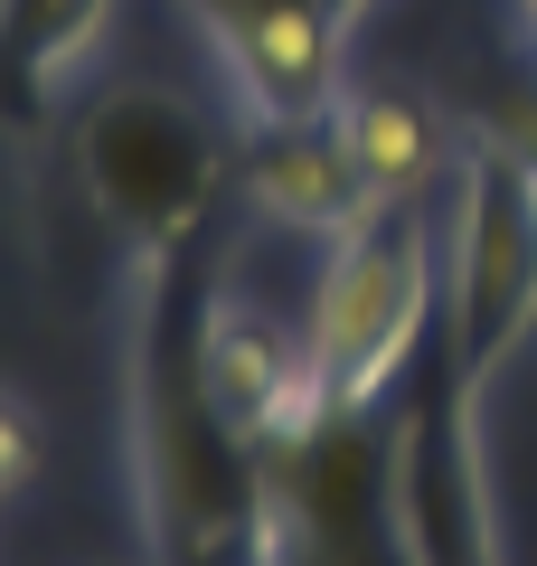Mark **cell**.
<instances>
[{
    "label": "cell",
    "instance_id": "cell-9",
    "mask_svg": "<svg viewBox=\"0 0 537 566\" xmlns=\"http://www.w3.org/2000/svg\"><path fill=\"white\" fill-rule=\"evenodd\" d=\"M518 20H528V48H537V0H518Z\"/></svg>",
    "mask_w": 537,
    "mask_h": 566
},
{
    "label": "cell",
    "instance_id": "cell-2",
    "mask_svg": "<svg viewBox=\"0 0 537 566\" xmlns=\"http://www.w3.org/2000/svg\"><path fill=\"white\" fill-rule=\"evenodd\" d=\"M453 331H462V368L491 378L499 349L537 322V180L518 170L509 142H472L453 151Z\"/></svg>",
    "mask_w": 537,
    "mask_h": 566
},
{
    "label": "cell",
    "instance_id": "cell-8",
    "mask_svg": "<svg viewBox=\"0 0 537 566\" xmlns=\"http://www.w3.org/2000/svg\"><path fill=\"white\" fill-rule=\"evenodd\" d=\"M499 142H509V151H518V170L537 180V104H518V114L499 123Z\"/></svg>",
    "mask_w": 537,
    "mask_h": 566
},
{
    "label": "cell",
    "instance_id": "cell-1",
    "mask_svg": "<svg viewBox=\"0 0 537 566\" xmlns=\"http://www.w3.org/2000/svg\"><path fill=\"white\" fill-rule=\"evenodd\" d=\"M424 303H434V227L406 199L378 208L368 227H349V237H330L302 349H312L320 378L339 387V406H368L397 378V359L424 331Z\"/></svg>",
    "mask_w": 537,
    "mask_h": 566
},
{
    "label": "cell",
    "instance_id": "cell-3",
    "mask_svg": "<svg viewBox=\"0 0 537 566\" xmlns=\"http://www.w3.org/2000/svg\"><path fill=\"white\" fill-rule=\"evenodd\" d=\"M189 10L208 20V48L227 57L255 123H312L349 95L330 0H189Z\"/></svg>",
    "mask_w": 537,
    "mask_h": 566
},
{
    "label": "cell",
    "instance_id": "cell-5",
    "mask_svg": "<svg viewBox=\"0 0 537 566\" xmlns=\"http://www.w3.org/2000/svg\"><path fill=\"white\" fill-rule=\"evenodd\" d=\"M302 368V349H293V331L274 322V312H255V303H208V322H199V387H208V416H227L245 434L255 424V406L274 397L283 378Z\"/></svg>",
    "mask_w": 537,
    "mask_h": 566
},
{
    "label": "cell",
    "instance_id": "cell-4",
    "mask_svg": "<svg viewBox=\"0 0 537 566\" xmlns=\"http://www.w3.org/2000/svg\"><path fill=\"white\" fill-rule=\"evenodd\" d=\"M245 199H255L274 227H293V237H349V227H368L378 208H397V199L368 189V170H358L349 133H339L330 114L264 123L255 161H245Z\"/></svg>",
    "mask_w": 537,
    "mask_h": 566
},
{
    "label": "cell",
    "instance_id": "cell-6",
    "mask_svg": "<svg viewBox=\"0 0 537 566\" xmlns=\"http://www.w3.org/2000/svg\"><path fill=\"white\" fill-rule=\"evenodd\" d=\"M330 123L349 133V151H358V170H368L378 199H415L443 170V123H434V104L406 95V85H349V95L330 104Z\"/></svg>",
    "mask_w": 537,
    "mask_h": 566
},
{
    "label": "cell",
    "instance_id": "cell-7",
    "mask_svg": "<svg viewBox=\"0 0 537 566\" xmlns=\"http://www.w3.org/2000/svg\"><path fill=\"white\" fill-rule=\"evenodd\" d=\"M29 472H39V424H29L20 406L0 397V501H10V491H20Z\"/></svg>",
    "mask_w": 537,
    "mask_h": 566
}]
</instances>
